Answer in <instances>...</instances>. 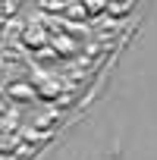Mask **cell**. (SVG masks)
I'll return each mask as SVG.
<instances>
[{
  "instance_id": "7a4b0ae2",
  "label": "cell",
  "mask_w": 157,
  "mask_h": 160,
  "mask_svg": "<svg viewBox=\"0 0 157 160\" xmlns=\"http://www.w3.org/2000/svg\"><path fill=\"white\" fill-rule=\"evenodd\" d=\"M135 3H107V16H129Z\"/></svg>"
},
{
  "instance_id": "6da1fadb",
  "label": "cell",
  "mask_w": 157,
  "mask_h": 160,
  "mask_svg": "<svg viewBox=\"0 0 157 160\" xmlns=\"http://www.w3.org/2000/svg\"><path fill=\"white\" fill-rule=\"evenodd\" d=\"M22 38H25V44L38 47V44H44V41H47V32H44V28H28V32H25Z\"/></svg>"
},
{
  "instance_id": "3957f363",
  "label": "cell",
  "mask_w": 157,
  "mask_h": 160,
  "mask_svg": "<svg viewBox=\"0 0 157 160\" xmlns=\"http://www.w3.org/2000/svg\"><path fill=\"white\" fill-rule=\"evenodd\" d=\"M10 94H13V98H35V91H32L28 85H13Z\"/></svg>"
}]
</instances>
